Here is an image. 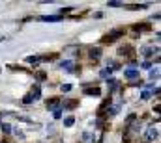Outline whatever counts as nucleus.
Instances as JSON below:
<instances>
[{"label":"nucleus","mask_w":161,"mask_h":143,"mask_svg":"<svg viewBox=\"0 0 161 143\" xmlns=\"http://www.w3.org/2000/svg\"><path fill=\"white\" fill-rule=\"evenodd\" d=\"M60 89H62L64 93H68V91H71V86H69V84H62V88H60Z\"/></svg>","instance_id":"412c9836"},{"label":"nucleus","mask_w":161,"mask_h":143,"mask_svg":"<svg viewBox=\"0 0 161 143\" xmlns=\"http://www.w3.org/2000/svg\"><path fill=\"white\" fill-rule=\"evenodd\" d=\"M157 76H159V71H157V69L150 71V78H152V80H154V78H157Z\"/></svg>","instance_id":"aec40b11"},{"label":"nucleus","mask_w":161,"mask_h":143,"mask_svg":"<svg viewBox=\"0 0 161 143\" xmlns=\"http://www.w3.org/2000/svg\"><path fill=\"white\" fill-rule=\"evenodd\" d=\"M107 84H109V91H116L120 82H118V80H114V78H109V80H107Z\"/></svg>","instance_id":"0eeeda50"},{"label":"nucleus","mask_w":161,"mask_h":143,"mask_svg":"<svg viewBox=\"0 0 161 143\" xmlns=\"http://www.w3.org/2000/svg\"><path fill=\"white\" fill-rule=\"evenodd\" d=\"M0 128H2L4 134H9V132H11V126H9L8 123H2V125H0Z\"/></svg>","instance_id":"4468645a"},{"label":"nucleus","mask_w":161,"mask_h":143,"mask_svg":"<svg viewBox=\"0 0 161 143\" xmlns=\"http://www.w3.org/2000/svg\"><path fill=\"white\" fill-rule=\"evenodd\" d=\"M122 34H124V30H114V32H110L109 35H105L103 41H105V43H113V41L116 39V37H120Z\"/></svg>","instance_id":"f257e3e1"},{"label":"nucleus","mask_w":161,"mask_h":143,"mask_svg":"<svg viewBox=\"0 0 161 143\" xmlns=\"http://www.w3.org/2000/svg\"><path fill=\"white\" fill-rule=\"evenodd\" d=\"M150 97H152V93H150V91H144V93H142V97H140V99H142V100H148Z\"/></svg>","instance_id":"5701e85b"},{"label":"nucleus","mask_w":161,"mask_h":143,"mask_svg":"<svg viewBox=\"0 0 161 143\" xmlns=\"http://www.w3.org/2000/svg\"><path fill=\"white\" fill-rule=\"evenodd\" d=\"M60 69H64V71H73V61H71V60H64L62 63H60Z\"/></svg>","instance_id":"20e7f679"},{"label":"nucleus","mask_w":161,"mask_h":143,"mask_svg":"<svg viewBox=\"0 0 161 143\" xmlns=\"http://www.w3.org/2000/svg\"><path fill=\"white\" fill-rule=\"evenodd\" d=\"M146 137H148V139H155V137H157V130H155L154 126H152V128H148L146 130Z\"/></svg>","instance_id":"1a4fd4ad"},{"label":"nucleus","mask_w":161,"mask_h":143,"mask_svg":"<svg viewBox=\"0 0 161 143\" xmlns=\"http://www.w3.org/2000/svg\"><path fill=\"white\" fill-rule=\"evenodd\" d=\"M30 95L34 97V100H38L39 97H41V88H39V86L36 84V86H34V88H32V93H30Z\"/></svg>","instance_id":"6e6552de"},{"label":"nucleus","mask_w":161,"mask_h":143,"mask_svg":"<svg viewBox=\"0 0 161 143\" xmlns=\"http://www.w3.org/2000/svg\"><path fill=\"white\" fill-rule=\"evenodd\" d=\"M73 123H75V117L73 115H69V117L64 119V125H66V126H73Z\"/></svg>","instance_id":"ddd939ff"},{"label":"nucleus","mask_w":161,"mask_h":143,"mask_svg":"<svg viewBox=\"0 0 161 143\" xmlns=\"http://www.w3.org/2000/svg\"><path fill=\"white\" fill-rule=\"evenodd\" d=\"M99 56H101V50H99V48H92V50H90V58H92V60H98Z\"/></svg>","instance_id":"9d476101"},{"label":"nucleus","mask_w":161,"mask_h":143,"mask_svg":"<svg viewBox=\"0 0 161 143\" xmlns=\"http://www.w3.org/2000/svg\"><path fill=\"white\" fill-rule=\"evenodd\" d=\"M110 73H113V69H105V71H101V76H103V78H107V76H110Z\"/></svg>","instance_id":"6ab92c4d"},{"label":"nucleus","mask_w":161,"mask_h":143,"mask_svg":"<svg viewBox=\"0 0 161 143\" xmlns=\"http://www.w3.org/2000/svg\"><path fill=\"white\" fill-rule=\"evenodd\" d=\"M58 106H60V100H58V99H49V100H47V108H49V110H56Z\"/></svg>","instance_id":"39448f33"},{"label":"nucleus","mask_w":161,"mask_h":143,"mask_svg":"<svg viewBox=\"0 0 161 143\" xmlns=\"http://www.w3.org/2000/svg\"><path fill=\"white\" fill-rule=\"evenodd\" d=\"M133 30L135 32H142V30H150V26L148 24H137V26H133Z\"/></svg>","instance_id":"f8f14e48"},{"label":"nucleus","mask_w":161,"mask_h":143,"mask_svg":"<svg viewBox=\"0 0 161 143\" xmlns=\"http://www.w3.org/2000/svg\"><path fill=\"white\" fill-rule=\"evenodd\" d=\"M131 47H122V48H120L118 50V54H122V56H129V52H131Z\"/></svg>","instance_id":"9b49d317"},{"label":"nucleus","mask_w":161,"mask_h":143,"mask_svg":"<svg viewBox=\"0 0 161 143\" xmlns=\"http://www.w3.org/2000/svg\"><path fill=\"white\" fill-rule=\"evenodd\" d=\"M142 54L146 56V58H148V56H152V48H150V47H146V48H142Z\"/></svg>","instance_id":"4be33fe9"},{"label":"nucleus","mask_w":161,"mask_h":143,"mask_svg":"<svg viewBox=\"0 0 161 143\" xmlns=\"http://www.w3.org/2000/svg\"><path fill=\"white\" fill-rule=\"evenodd\" d=\"M45 78H47V74H45L43 71H38L36 73V80H45Z\"/></svg>","instance_id":"f3484780"},{"label":"nucleus","mask_w":161,"mask_h":143,"mask_svg":"<svg viewBox=\"0 0 161 143\" xmlns=\"http://www.w3.org/2000/svg\"><path fill=\"white\" fill-rule=\"evenodd\" d=\"M99 88H84V95H94V97H99Z\"/></svg>","instance_id":"423d86ee"},{"label":"nucleus","mask_w":161,"mask_h":143,"mask_svg":"<svg viewBox=\"0 0 161 143\" xmlns=\"http://www.w3.org/2000/svg\"><path fill=\"white\" fill-rule=\"evenodd\" d=\"M120 6H122L120 2H109V8H120Z\"/></svg>","instance_id":"393cba45"},{"label":"nucleus","mask_w":161,"mask_h":143,"mask_svg":"<svg viewBox=\"0 0 161 143\" xmlns=\"http://www.w3.org/2000/svg\"><path fill=\"white\" fill-rule=\"evenodd\" d=\"M131 86H137V88H140V86H144V82H140V80H135Z\"/></svg>","instance_id":"a878e982"},{"label":"nucleus","mask_w":161,"mask_h":143,"mask_svg":"<svg viewBox=\"0 0 161 143\" xmlns=\"http://www.w3.org/2000/svg\"><path fill=\"white\" fill-rule=\"evenodd\" d=\"M75 104H77V100H71V102H66V104H64V108H73Z\"/></svg>","instance_id":"b1692460"},{"label":"nucleus","mask_w":161,"mask_h":143,"mask_svg":"<svg viewBox=\"0 0 161 143\" xmlns=\"http://www.w3.org/2000/svg\"><path fill=\"white\" fill-rule=\"evenodd\" d=\"M124 76H125V78H129V80L137 78V76H139V69H128V71H124Z\"/></svg>","instance_id":"7ed1b4c3"},{"label":"nucleus","mask_w":161,"mask_h":143,"mask_svg":"<svg viewBox=\"0 0 161 143\" xmlns=\"http://www.w3.org/2000/svg\"><path fill=\"white\" fill-rule=\"evenodd\" d=\"M23 102H24V104H30V102H34V97L32 95H24V99H23Z\"/></svg>","instance_id":"dca6fc26"},{"label":"nucleus","mask_w":161,"mask_h":143,"mask_svg":"<svg viewBox=\"0 0 161 143\" xmlns=\"http://www.w3.org/2000/svg\"><path fill=\"white\" fill-rule=\"evenodd\" d=\"M60 19H62L60 15H43V17H39V20H43V22H58Z\"/></svg>","instance_id":"f03ea898"},{"label":"nucleus","mask_w":161,"mask_h":143,"mask_svg":"<svg viewBox=\"0 0 161 143\" xmlns=\"http://www.w3.org/2000/svg\"><path fill=\"white\" fill-rule=\"evenodd\" d=\"M26 61H28V63H39V61H41V58H38V56H28Z\"/></svg>","instance_id":"2eb2a0df"},{"label":"nucleus","mask_w":161,"mask_h":143,"mask_svg":"<svg viewBox=\"0 0 161 143\" xmlns=\"http://www.w3.org/2000/svg\"><path fill=\"white\" fill-rule=\"evenodd\" d=\"M53 115H54V119H60V117H62V108H56L53 111Z\"/></svg>","instance_id":"a211bd4d"}]
</instances>
